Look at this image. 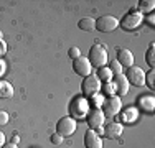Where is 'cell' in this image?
I'll return each instance as SVG.
<instances>
[{"label": "cell", "instance_id": "6da1fadb", "mask_svg": "<svg viewBox=\"0 0 155 148\" xmlns=\"http://www.w3.org/2000/svg\"><path fill=\"white\" fill-rule=\"evenodd\" d=\"M91 110V105H89V101H87L86 97H83V95H78L71 101L69 104V112H71V117L74 118V120H83V118L87 117V114H89Z\"/></svg>", "mask_w": 155, "mask_h": 148}, {"label": "cell", "instance_id": "7a4b0ae2", "mask_svg": "<svg viewBox=\"0 0 155 148\" xmlns=\"http://www.w3.org/2000/svg\"><path fill=\"white\" fill-rule=\"evenodd\" d=\"M89 63L93 68H102V66H106V63H107V50H106L102 44H93L89 50Z\"/></svg>", "mask_w": 155, "mask_h": 148}, {"label": "cell", "instance_id": "3957f363", "mask_svg": "<svg viewBox=\"0 0 155 148\" xmlns=\"http://www.w3.org/2000/svg\"><path fill=\"white\" fill-rule=\"evenodd\" d=\"M143 23V15L137 12V10H130L122 20L119 21L120 28L125 30V31H132V30H137L140 25Z\"/></svg>", "mask_w": 155, "mask_h": 148}, {"label": "cell", "instance_id": "277c9868", "mask_svg": "<svg viewBox=\"0 0 155 148\" xmlns=\"http://www.w3.org/2000/svg\"><path fill=\"white\" fill-rule=\"evenodd\" d=\"M101 89H102V82L99 81V77L96 76V74H91V76L84 77L83 87H81L84 97H91V95H94V94H99Z\"/></svg>", "mask_w": 155, "mask_h": 148}, {"label": "cell", "instance_id": "5b68a950", "mask_svg": "<svg viewBox=\"0 0 155 148\" xmlns=\"http://www.w3.org/2000/svg\"><path fill=\"white\" fill-rule=\"evenodd\" d=\"M101 109L106 117H116L122 110V101L117 95H110V97L104 99V104H102Z\"/></svg>", "mask_w": 155, "mask_h": 148}, {"label": "cell", "instance_id": "8992f818", "mask_svg": "<svg viewBox=\"0 0 155 148\" xmlns=\"http://www.w3.org/2000/svg\"><path fill=\"white\" fill-rule=\"evenodd\" d=\"M119 28V20L114 15H102L96 20V30L102 33H110Z\"/></svg>", "mask_w": 155, "mask_h": 148}, {"label": "cell", "instance_id": "52a82bcc", "mask_svg": "<svg viewBox=\"0 0 155 148\" xmlns=\"http://www.w3.org/2000/svg\"><path fill=\"white\" fill-rule=\"evenodd\" d=\"M76 128H78V122L73 117H63L56 124V133H60L63 138L64 137H71L76 132Z\"/></svg>", "mask_w": 155, "mask_h": 148}, {"label": "cell", "instance_id": "ba28073f", "mask_svg": "<svg viewBox=\"0 0 155 148\" xmlns=\"http://www.w3.org/2000/svg\"><path fill=\"white\" fill-rule=\"evenodd\" d=\"M125 77H127L129 84H132V86H135V87L145 86V71H143L142 68H139V66H130V68L127 69Z\"/></svg>", "mask_w": 155, "mask_h": 148}, {"label": "cell", "instance_id": "9c48e42d", "mask_svg": "<svg viewBox=\"0 0 155 148\" xmlns=\"http://www.w3.org/2000/svg\"><path fill=\"white\" fill-rule=\"evenodd\" d=\"M73 69L78 76H83V77H87L93 74V66H91L89 59L84 58V56H79L78 59L73 61Z\"/></svg>", "mask_w": 155, "mask_h": 148}, {"label": "cell", "instance_id": "30bf717a", "mask_svg": "<svg viewBox=\"0 0 155 148\" xmlns=\"http://www.w3.org/2000/svg\"><path fill=\"white\" fill-rule=\"evenodd\" d=\"M86 120H87V125H89L91 130H96V128H99V127H104L106 115H104V112H102V109H93V110H89Z\"/></svg>", "mask_w": 155, "mask_h": 148}, {"label": "cell", "instance_id": "8fae6325", "mask_svg": "<svg viewBox=\"0 0 155 148\" xmlns=\"http://www.w3.org/2000/svg\"><path fill=\"white\" fill-rule=\"evenodd\" d=\"M117 120L116 122H119V124H134L135 120L139 118V109L137 107H134V105H130V107H127V109H122L119 114H117Z\"/></svg>", "mask_w": 155, "mask_h": 148}, {"label": "cell", "instance_id": "7c38bea8", "mask_svg": "<svg viewBox=\"0 0 155 148\" xmlns=\"http://www.w3.org/2000/svg\"><path fill=\"white\" fill-rule=\"evenodd\" d=\"M124 132V125L119 124V122H110L104 127V137L109 140H117L120 138V135H122Z\"/></svg>", "mask_w": 155, "mask_h": 148}, {"label": "cell", "instance_id": "4fadbf2b", "mask_svg": "<svg viewBox=\"0 0 155 148\" xmlns=\"http://www.w3.org/2000/svg\"><path fill=\"white\" fill-rule=\"evenodd\" d=\"M114 84H116V95L117 97H120V95H125L129 92V87H130V84H129L127 77H125V74H119V76H114Z\"/></svg>", "mask_w": 155, "mask_h": 148}, {"label": "cell", "instance_id": "5bb4252c", "mask_svg": "<svg viewBox=\"0 0 155 148\" xmlns=\"http://www.w3.org/2000/svg\"><path fill=\"white\" fill-rule=\"evenodd\" d=\"M117 61H119V64L122 68L129 69L130 66H134V54H132L130 50L120 48V50H117Z\"/></svg>", "mask_w": 155, "mask_h": 148}, {"label": "cell", "instance_id": "9a60e30c", "mask_svg": "<svg viewBox=\"0 0 155 148\" xmlns=\"http://www.w3.org/2000/svg\"><path fill=\"white\" fill-rule=\"evenodd\" d=\"M84 146L86 148H102V138L96 135L94 130H87L84 133Z\"/></svg>", "mask_w": 155, "mask_h": 148}, {"label": "cell", "instance_id": "2e32d148", "mask_svg": "<svg viewBox=\"0 0 155 148\" xmlns=\"http://www.w3.org/2000/svg\"><path fill=\"white\" fill-rule=\"evenodd\" d=\"M137 109H142L145 112H153L155 110V97L153 95H140L137 101Z\"/></svg>", "mask_w": 155, "mask_h": 148}, {"label": "cell", "instance_id": "e0dca14e", "mask_svg": "<svg viewBox=\"0 0 155 148\" xmlns=\"http://www.w3.org/2000/svg\"><path fill=\"white\" fill-rule=\"evenodd\" d=\"M153 8H155V2H153V0H140L139 5H137V12H140L143 17L149 15V13H152Z\"/></svg>", "mask_w": 155, "mask_h": 148}, {"label": "cell", "instance_id": "ac0fdd59", "mask_svg": "<svg viewBox=\"0 0 155 148\" xmlns=\"http://www.w3.org/2000/svg\"><path fill=\"white\" fill-rule=\"evenodd\" d=\"M13 97V86L7 81L0 79V99H10Z\"/></svg>", "mask_w": 155, "mask_h": 148}, {"label": "cell", "instance_id": "d6986e66", "mask_svg": "<svg viewBox=\"0 0 155 148\" xmlns=\"http://www.w3.org/2000/svg\"><path fill=\"white\" fill-rule=\"evenodd\" d=\"M78 27H79V30H83V31H93V30H96V20L91 17H84L79 20Z\"/></svg>", "mask_w": 155, "mask_h": 148}, {"label": "cell", "instance_id": "ffe728a7", "mask_svg": "<svg viewBox=\"0 0 155 148\" xmlns=\"http://www.w3.org/2000/svg\"><path fill=\"white\" fill-rule=\"evenodd\" d=\"M96 76L99 77V81H101V82H110V81L114 79V74H112V71H110L107 66H102V68H99Z\"/></svg>", "mask_w": 155, "mask_h": 148}, {"label": "cell", "instance_id": "44dd1931", "mask_svg": "<svg viewBox=\"0 0 155 148\" xmlns=\"http://www.w3.org/2000/svg\"><path fill=\"white\" fill-rule=\"evenodd\" d=\"M145 61L152 69L155 68V44L153 43L149 46V50H147V53H145Z\"/></svg>", "mask_w": 155, "mask_h": 148}, {"label": "cell", "instance_id": "7402d4cb", "mask_svg": "<svg viewBox=\"0 0 155 148\" xmlns=\"http://www.w3.org/2000/svg\"><path fill=\"white\" fill-rule=\"evenodd\" d=\"M91 104H93V107L94 109H101L102 107V104H104V95L101 94V92H99V94H94V95H91Z\"/></svg>", "mask_w": 155, "mask_h": 148}, {"label": "cell", "instance_id": "603a6c76", "mask_svg": "<svg viewBox=\"0 0 155 148\" xmlns=\"http://www.w3.org/2000/svg\"><path fill=\"white\" fill-rule=\"evenodd\" d=\"M107 68L110 69V71H112V74H114V76H119V74H124V72H122V71H124V68L119 64V61H117V59H114V61H110V64L107 66Z\"/></svg>", "mask_w": 155, "mask_h": 148}, {"label": "cell", "instance_id": "cb8c5ba5", "mask_svg": "<svg viewBox=\"0 0 155 148\" xmlns=\"http://www.w3.org/2000/svg\"><path fill=\"white\" fill-rule=\"evenodd\" d=\"M102 91H104L106 95H116V84H114V81H110V82H104L102 84Z\"/></svg>", "mask_w": 155, "mask_h": 148}, {"label": "cell", "instance_id": "d4e9b609", "mask_svg": "<svg viewBox=\"0 0 155 148\" xmlns=\"http://www.w3.org/2000/svg\"><path fill=\"white\" fill-rule=\"evenodd\" d=\"M145 84L152 89V91L155 89V71L153 69H150L149 72H145Z\"/></svg>", "mask_w": 155, "mask_h": 148}, {"label": "cell", "instance_id": "484cf974", "mask_svg": "<svg viewBox=\"0 0 155 148\" xmlns=\"http://www.w3.org/2000/svg\"><path fill=\"white\" fill-rule=\"evenodd\" d=\"M68 56L74 61V59H78L81 56V50L79 48H76V46H73V48H69V51H68Z\"/></svg>", "mask_w": 155, "mask_h": 148}, {"label": "cell", "instance_id": "4316f807", "mask_svg": "<svg viewBox=\"0 0 155 148\" xmlns=\"http://www.w3.org/2000/svg\"><path fill=\"white\" fill-rule=\"evenodd\" d=\"M10 120V115L5 112V110H0V127H3V125H7Z\"/></svg>", "mask_w": 155, "mask_h": 148}, {"label": "cell", "instance_id": "83f0119b", "mask_svg": "<svg viewBox=\"0 0 155 148\" xmlns=\"http://www.w3.org/2000/svg\"><path fill=\"white\" fill-rule=\"evenodd\" d=\"M50 140H51L53 145H61V143H63V137L60 135V133H53V135L50 137Z\"/></svg>", "mask_w": 155, "mask_h": 148}, {"label": "cell", "instance_id": "f1b7e54d", "mask_svg": "<svg viewBox=\"0 0 155 148\" xmlns=\"http://www.w3.org/2000/svg\"><path fill=\"white\" fill-rule=\"evenodd\" d=\"M143 20H145L150 27H155V15L153 13H149L147 17H143Z\"/></svg>", "mask_w": 155, "mask_h": 148}, {"label": "cell", "instance_id": "f546056e", "mask_svg": "<svg viewBox=\"0 0 155 148\" xmlns=\"http://www.w3.org/2000/svg\"><path fill=\"white\" fill-rule=\"evenodd\" d=\"M5 53H7V44H5V41H0V59H2V56H5Z\"/></svg>", "mask_w": 155, "mask_h": 148}, {"label": "cell", "instance_id": "4dcf8cb0", "mask_svg": "<svg viewBox=\"0 0 155 148\" xmlns=\"http://www.w3.org/2000/svg\"><path fill=\"white\" fill-rule=\"evenodd\" d=\"M5 72H7V64H5L3 59H0V77H2Z\"/></svg>", "mask_w": 155, "mask_h": 148}, {"label": "cell", "instance_id": "1f68e13d", "mask_svg": "<svg viewBox=\"0 0 155 148\" xmlns=\"http://www.w3.org/2000/svg\"><path fill=\"white\" fill-rule=\"evenodd\" d=\"M96 135H99V137H104V127H99V128H96Z\"/></svg>", "mask_w": 155, "mask_h": 148}, {"label": "cell", "instance_id": "d6a6232c", "mask_svg": "<svg viewBox=\"0 0 155 148\" xmlns=\"http://www.w3.org/2000/svg\"><path fill=\"white\" fill-rule=\"evenodd\" d=\"M3 145H5V133L0 132V148H2Z\"/></svg>", "mask_w": 155, "mask_h": 148}, {"label": "cell", "instance_id": "836d02e7", "mask_svg": "<svg viewBox=\"0 0 155 148\" xmlns=\"http://www.w3.org/2000/svg\"><path fill=\"white\" fill-rule=\"evenodd\" d=\"M2 148H18L15 143H5V145H3Z\"/></svg>", "mask_w": 155, "mask_h": 148}, {"label": "cell", "instance_id": "e575fe53", "mask_svg": "<svg viewBox=\"0 0 155 148\" xmlns=\"http://www.w3.org/2000/svg\"><path fill=\"white\" fill-rule=\"evenodd\" d=\"M18 142H20V137H18V135H15V137H12V143H15V145H17Z\"/></svg>", "mask_w": 155, "mask_h": 148}, {"label": "cell", "instance_id": "d590c367", "mask_svg": "<svg viewBox=\"0 0 155 148\" xmlns=\"http://www.w3.org/2000/svg\"><path fill=\"white\" fill-rule=\"evenodd\" d=\"M2 40H3V35H2V31H0V41H2Z\"/></svg>", "mask_w": 155, "mask_h": 148}]
</instances>
